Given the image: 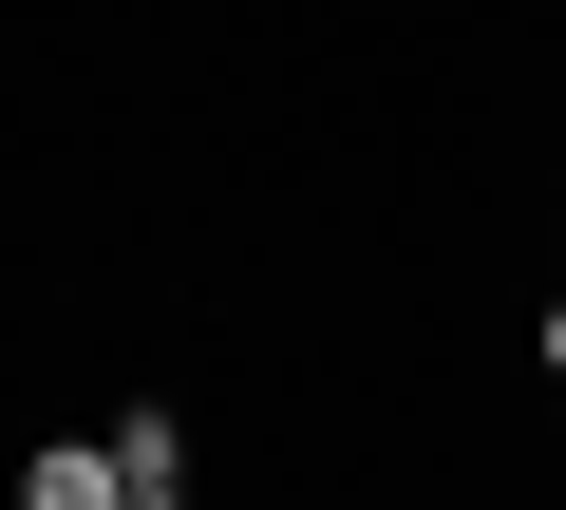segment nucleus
I'll list each match as a JSON object with an SVG mask.
<instances>
[{"label":"nucleus","mask_w":566,"mask_h":510,"mask_svg":"<svg viewBox=\"0 0 566 510\" xmlns=\"http://www.w3.org/2000/svg\"><path fill=\"white\" fill-rule=\"evenodd\" d=\"M114 491L170 510V491H189V435H170V416H114Z\"/></svg>","instance_id":"1"},{"label":"nucleus","mask_w":566,"mask_h":510,"mask_svg":"<svg viewBox=\"0 0 566 510\" xmlns=\"http://www.w3.org/2000/svg\"><path fill=\"white\" fill-rule=\"evenodd\" d=\"M547 378H566V303H547Z\"/></svg>","instance_id":"2"}]
</instances>
